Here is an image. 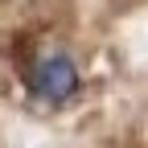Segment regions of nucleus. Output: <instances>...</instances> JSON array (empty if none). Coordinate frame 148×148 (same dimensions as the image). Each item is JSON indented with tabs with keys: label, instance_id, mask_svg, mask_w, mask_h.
<instances>
[{
	"label": "nucleus",
	"instance_id": "nucleus-1",
	"mask_svg": "<svg viewBox=\"0 0 148 148\" xmlns=\"http://www.w3.org/2000/svg\"><path fill=\"white\" fill-rule=\"evenodd\" d=\"M25 90L41 107H66L82 90V70L62 45H41L25 58Z\"/></svg>",
	"mask_w": 148,
	"mask_h": 148
}]
</instances>
